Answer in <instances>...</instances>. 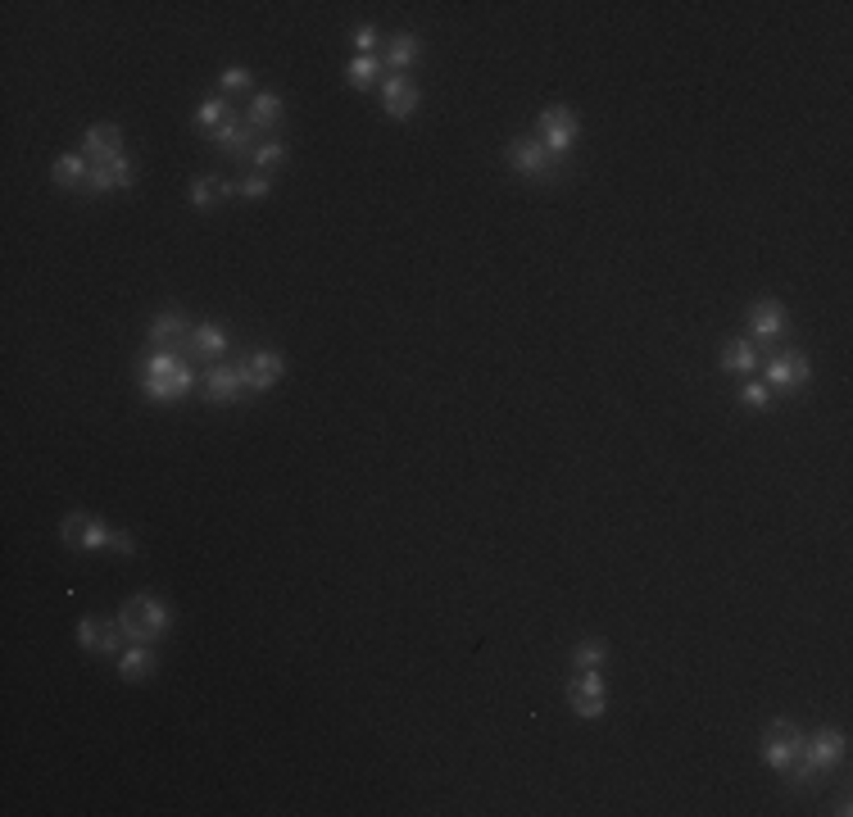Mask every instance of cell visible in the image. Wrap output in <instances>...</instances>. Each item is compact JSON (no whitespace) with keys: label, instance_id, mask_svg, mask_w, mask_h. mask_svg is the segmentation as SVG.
<instances>
[{"label":"cell","instance_id":"obj_21","mask_svg":"<svg viewBox=\"0 0 853 817\" xmlns=\"http://www.w3.org/2000/svg\"><path fill=\"white\" fill-rule=\"evenodd\" d=\"M155 645H128V650L118 654V677L123 681H146L155 677Z\"/></svg>","mask_w":853,"mask_h":817},{"label":"cell","instance_id":"obj_23","mask_svg":"<svg viewBox=\"0 0 853 817\" xmlns=\"http://www.w3.org/2000/svg\"><path fill=\"white\" fill-rule=\"evenodd\" d=\"M763 368V355H758L749 341H731L722 345V373H736V377H749Z\"/></svg>","mask_w":853,"mask_h":817},{"label":"cell","instance_id":"obj_9","mask_svg":"<svg viewBox=\"0 0 853 817\" xmlns=\"http://www.w3.org/2000/svg\"><path fill=\"white\" fill-rule=\"evenodd\" d=\"M227 345H232V332L223 323H200L191 327V336L177 345V355L191 359V364H218L227 355Z\"/></svg>","mask_w":853,"mask_h":817},{"label":"cell","instance_id":"obj_36","mask_svg":"<svg viewBox=\"0 0 853 817\" xmlns=\"http://www.w3.org/2000/svg\"><path fill=\"white\" fill-rule=\"evenodd\" d=\"M109 554H118V559H132V554H137L132 532H114V536H109Z\"/></svg>","mask_w":853,"mask_h":817},{"label":"cell","instance_id":"obj_12","mask_svg":"<svg viewBox=\"0 0 853 817\" xmlns=\"http://www.w3.org/2000/svg\"><path fill=\"white\" fill-rule=\"evenodd\" d=\"M377 87H382V105H386V114H391L395 123L409 119L413 109H418V100H422L418 82H413L409 73H386V78L377 82Z\"/></svg>","mask_w":853,"mask_h":817},{"label":"cell","instance_id":"obj_13","mask_svg":"<svg viewBox=\"0 0 853 817\" xmlns=\"http://www.w3.org/2000/svg\"><path fill=\"white\" fill-rule=\"evenodd\" d=\"M282 377H286V359L277 355V350H255V355L241 364V382H246V391H273Z\"/></svg>","mask_w":853,"mask_h":817},{"label":"cell","instance_id":"obj_7","mask_svg":"<svg viewBox=\"0 0 853 817\" xmlns=\"http://www.w3.org/2000/svg\"><path fill=\"white\" fill-rule=\"evenodd\" d=\"M799 749H804V731H799L795 722H790V718L767 722V731H763V749H758L767 768L781 772L785 763H795V758H799Z\"/></svg>","mask_w":853,"mask_h":817},{"label":"cell","instance_id":"obj_35","mask_svg":"<svg viewBox=\"0 0 853 817\" xmlns=\"http://www.w3.org/2000/svg\"><path fill=\"white\" fill-rule=\"evenodd\" d=\"M350 41H354V55H373V50H377V41H382V37H377V28H373V23H359Z\"/></svg>","mask_w":853,"mask_h":817},{"label":"cell","instance_id":"obj_5","mask_svg":"<svg viewBox=\"0 0 853 817\" xmlns=\"http://www.w3.org/2000/svg\"><path fill=\"white\" fill-rule=\"evenodd\" d=\"M763 377H767V391L799 395L813 382V364H808L804 350H776V355L763 359Z\"/></svg>","mask_w":853,"mask_h":817},{"label":"cell","instance_id":"obj_4","mask_svg":"<svg viewBox=\"0 0 853 817\" xmlns=\"http://www.w3.org/2000/svg\"><path fill=\"white\" fill-rule=\"evenodd\" d=\"M536 132H540V146L550 150V155L568 159V150L577 146V137H581L577 109L572 105H545L540 109V119H536Z\"/></svg>","mask_w":853,"mask_h":817},{"label":"cell","instance_id":"obj_15","mask_svg":"<svg viewBox=\"0 0 853 817\" xmlns=\"http://www.w3.org/2000/svg\"><path fill=\"white\" fill-rule=\"evenodd\" d=\"M82 155H87L91 164L118 159L123 155V128H114V123H91V128L82 132Z\"/></svg>","mask_w":853,"mask_h":817},{"label":"cell","instance_id":"obj_37","mask_svg":"<svg viewBox=\"0 0 853 817\" xmlns=\"http://www.w3.org/2000/svg\"><path fill=\"white\" fill-rule=\"evenodd\" d=\"M831 813H835V817H849V813H853L849 795H840V799H835V804H831Z\"/></svg>","mask_w":853,"mask_h":817},{"label":"cell","instance_id":"obj_10","mask_svg":"<svg viewBox=\"0 0 853 817\" xmlns=\"http://www.w3.org/2000/svg\"><path fill=\"white\" fill-rule=\"evenodd\" d=\"M781 336H785V309H781V300H772V296L754 300V309H749V345L763 355L767 345H776Z\"/></svg>","mask_w":853,"mask_h":817},{"label":"cell","instance_id":"obj_22","mask_svg":"<svg viewBox=\"0 0 853 817\" xmlns=\"http://www.w3.org/2000/svg\"><path fill=\"white\" fill-rule=\"evenodd\" d=\"M418 60H422V46H418V37H413V32H395V37L386 41V69H391V73L413 69Z\"/></svg>","mask_w":853,"mask_h":817},{"label":"cell","instance_id":"obj_34","mask_svg":"<svg viewBox=\"0 0 853 817\" xmlns=\"http://www.w3.org/2000/svg\"><path fill=\"white\" fill-rule=\"evenodd\" d=\"M767 400H772L767 382H745L740 386V404H745V409H767Z\"/></svg>","mask_w":853,"mask_h":817},{"label":"cell","instance_id":"obj_20","mask_svg":"<svg viewBox=\"0 0 853 817\" xmlns=\"http://www.w3.org/2000/svg\"><path fill=\"white\" fill-rule=\"evenodd\" d=\"M227 196H232V182H223L218 173H200V178H191V191H187L191 209H214V205H223Z\"/></svg>","mask_w":853,"mask_h":817},{"label":"cell","instance_id":"obj_1","mask_svg":"<svg viewBox=\"0 0 853 817\" xmlns=\"http://www.w3.org/2000/svg\"><path fill=\"white\" fill-rule=\"evenodd\" d=\"M196 386V364L182 359L177 350H150L141 359V391L150 400H182Z\"/></svg>","mask_w":853,"mask_h":817},{"label":"cell","instance_id":"obj_2","mask_svg":"<svg viewBox=\"0 0 853 817\" xmlns=\"http://www.w3.org/2000/svg\"><path fill=\"white\" fill-rule=\"evenodd\" d=\"M114 622L123 627L128 645H159L173 631V609L164 600H155V595H137V600H128L118 609Z\"/></svg>","mask_w":853,"mask_h":817},{"label":"cell","instance_id":"obj_28","mask_svg":"<svg viewBox=\"0 0 853 817\" xmlns=\"http://www.w3.org/2000/svg\"><path fill=\"white\" fill-rule=\"evenodd\" d=\"M73 636H78V645L87 654H105V636H109V622L105 618H82L78 622V631H73Z\"/></svg>","mask_w":853,"mask_h":817},{"label":"cell","instance_id":"obj_14","mask_svg":"<svg viewBox=\"0 0 853 817\" xmlns=\"http://www.w3.org/2000/svg\"><path fill=\"white\" fill-rule=\"evenodd\" d=\"M214 146L223 150V155H232V159H246V155H255L259 132L246 123V114H232V119L214 132Z\"/></svg>","mask_w":853,"mask_h":817},{"label":"cell","instance_id":"obj_27","mask_svg":"<svg viewBox=\"0 0 853 817\" xmlns=\"http://www.w3.org/2000/svg\"><path fill=\"white\" fill-rule=\"evenodd\" d=\"M377 73H382V64H377V55H354L350 64H345V78H350L354 91H368L377 82Z\"/></svg>","mask_w":853,"mask_h":817},{"label":"cell","instance_id":"obj_26","mask_svg":"<svg viewBox=\"0 0 853 817\" xmlns=\"http://www.w3.org/2000/svg\"><path fill=\"white\" fill-rule=\"evenodd\" d=\"M286 159H291V146L286 141H277V137H268V141H259L255 146V155H250V164H255V173H273V168H286Z\"/></svg>","mask_w":853,"mask_h":817},{"label":"cell","instance_id":"obj_17","mask_svg":"<svg viewBox=\"0 0 853 817\" xmlns=\"http://www.w3.org/2000/svg\"><path fill=\"white\" fill-rule=\"evenodd\" d=\"M241 395H246V382H241V368L209 364V373H205V400H209V404H236Z\"/></svg>","mask_w":853,"mask_h":817},{"label":"cell","instance_id":"obj_3","mask_svg":"<svg viewBox=\"0 0 853 817\" xmlns=\"http://www.w3.org/2000/svg\"><path fill=\"white\" fill-rule=\"evenodd\" d=\"M504 159H509L513 173H522L531 182H559L568 173V159L550 155V150L540 146V137H513L504 146Z\"/></svg>","mask_w":853,"mask_h":817},{"label":"cell","instance_id":"obj_30","mask_svg":"<svg viewBox=\"0 0 853 817\" xmlns=\"http://www.w3.org/2000/svg\"><path fill=\"white\" fill-rule=\"evenodd\" d=\"M608 663V645L604 640H581L572 650V668H604Z\"/></svg>","mask_w":853,"mask_h":817},{"label":"cell","instance_id":"obj_24","mask_svg":"<svg viewBox=\"0 0 853 817\" xmlns=\"http://www.w3.org/2000/svg\"><path fill=\"white\" fill-rule=\"evenodd\" d=\"M236 109L227 105V96H209L196 105V114H191V123H196V132H205V137H214L218 128H223L227 119H232Z\"/></svg>","mask_w":853,"mask_h":817},{"label":"cell","instance_id":"obj_31","mask_svg":"<svg viewBox=\"0 0 853 817\" xmlns=\"http://www.w3.org/2000/svg\"><path fill=\"white\" fill-rule=\"evenodd\" d=\"M268 191H273V182H268L264 173H250V178L232 182V196H241V200H264Z\"/></svg>","mask_w":853,"mask_h":817},{"label":"cell","instance_id":"obj_33","mask_svg":"<svg viewBox=\"0 0 853 817\" xmlns=\"http://www.w3.org/2000/svg\"><path fill=\"white\" fill-rule=\"evenodd\" d=\"M109 536H114V527H105L100 518H91L87 536H82V550H109Z\"/></svg>","mask_w":853,"mask_h":817},{"label":"cell","instance_id":"obj_18","mask_svg":"<svg viewBox=\"0 0 853 817\" xmlns=\"http://www.w3.org/2000/svg\"><path fill=\"white\" fill-rule=\"evenodd\" d=\"M87 173H91V159L82 155V150H64V155L50 164V178H55V187H64V191H82L87 187Z\"/></svg>","mask_w":853,"mask_h":817},{"label":"cell","instance_id":"obj_6","mask_svg":"<svg viewBox=\"0 0 853 817\" xmlns=\"http://www.w3.org/2000/svg\"><path fill=\"white\" fill-rule=\"evenodd\" d=\"M568 704L577 718H604L608 713V686H604V672L599 668H577L568 681Z\"/></svg>","mask_w":853,"mask_h":817},{"label":"cell","instance_id":"obj_19","mask_svg":"<svg viewBox=\"0 0 853 817\" xmlns=\"http://www.w3.org/2000/svg\"><path fill=\"white\" fill-rule=\"evenodd\" d=\"M282 114H286V100L273 96V91H259L246 109V123L255 132H273V128H282Z\"/></svg>","mask_w":853,"mask_h":817},{"label":"cell","instance_id":"obj_32","mask_svg":"<svg viewBox=\"0 0 853 817\" xmlns=\"http://www.w3.org/2000/svg\"><path fill=\"white\" fill-rule=\"evenodd\" d=\"M218 82H223V91H227V96H236V91H250V82H255V73H250V69H241V64H232V69H223V78H218Z\"/></svg>","mask_w":853,"mask_h":817},{"label":"cell","instance_id":"obj_8","mask_svg":"<svg viewBox=\"0 0 853 817\" xmlns=\"http://www.w3.org/2000/svg\"><path fill=\"white\" fill-rule=\"evenodd\" d=\"M844 754H849V736H844L840 727H817L813 736H804V749H799V758H808L822 777L840 768Z\"/></svg>","mask_w":853,"mask_h":817},{"label":"cell","instance_id":"obj_25","mask_svg":"<svg viewBox=\"0 0 853 817\" xmlns=\"http://www.w3.org/2000/svg\"><path fill=\"white\" fill-rule=\"evenodd\" d=\"M781 777H785V790H795V795H808V790L822 786V772H817L808 758H795V763H785Z\"/></svg>","mask_w":853,"mask_h":817},{"label":"cell","instance_id":"obj_11","mask_svg":"<svg viewBox=\"0 0 853 817\" xmlns=\"http://www.w3.org/2000/svg\"><path fill=\"white\" fill-rule=\"evenodd\" d=\"M132 182H137V164H132L128 155L109 159V164H91L87 173V187H82V196H105V191H128Z\"/></svg>","mask_w":853,"mask_h":817},{"label":"cell","instance_id":"obj_16","mask_svg":"<svg viewBox=\"0 0 853 817\" xmlns=\"http://www.w3.org/2000/svg\"><path fill=\"white\" fill-rule=\"evenodd\" d=\"M146 336H150V350H177L191 336V318L182 309H164V314H155Z\"/></svg>","mask_w":853,"mask_h":817},{"label":"cell","instance_id":"obj_29","mask_svg":"<svg viewBox=\"0 0 853 817\" xmlns=\"http://www.w3.org/2000/svg\"><path fill=\"white\" fill-rule=\"evenodd\" d=\"M87 522H91V513H82V509L64 513V522H59V541H64V545H73V550H82V536H87Z\"/></svg>","mask_w":853,"mask_h":817}]
</instances>
